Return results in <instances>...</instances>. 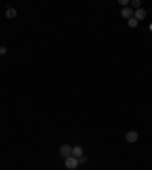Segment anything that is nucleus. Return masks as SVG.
<instances>
[{
    "label": "nucleus",
    "mask_w": 152,
    "mask_h": 170,
    "mask_svg": "<svg viewBox=\"0 0 152 170\" xmlns=\"http://www.w3.org/2000/svg\"><path fill=\"white\" fill-rule=\"evenodd\" d=\"M72 149L68 144H63L59 148V153H61V157H64V158H68V157H72Z\"/></svg>",
    "instance_id": "nucleus-1"
},
{
    "label": "nucleus",
    "mask_w": 152,
    "mask_h": 170,
    "mask_svg": "<svg viewBox=\"0 0 152 170\" xmlns=\"http://www.w3.org/2000/svg\"><path fill=\"white\" fill-rule=\"evenodd\" d=\"M78 158H75V157H68V158H65V167L67 169H76L78 167Z\"/></svg>",
    "instance_id": "nucleus-2"
},
{
    "label": "nucleus",
    "mask_w": 152,
    "mask_h": 170,
    "mask_svg": "<svg viewBox=\"0 0 152 170\" xmlns=\"http://www.w3.org/2000/svg\"><path fill=\"white\" fill-rule=\"evenodd\" d=\"M139 140V134L135 132V131H129V132L126 134V141L128 143H134Z\"/></svg>",
    "instance_id": "nucleus-3"
},
{
    "label": "nucleus",
    "mask_w": 152,
    "mask_h": 170,
    "mask_svg": "<svg viewBox=\"0 0 152 170\" xmlns=\"http://www.w3.org/2000/svg\"><path fill=\"white\" fill-rule=\"evenodd\" d=\"M82 153H84V150H82L81 146H75V148L72 149V157H75V158H81Z\"/></svg>",
    "instance_id": "nucleus-4"
},
{
    "label": "nucleus",
    "mask_w": 152,
    "mask_h": 170,
    "mask_svg": "<svg viewBox=\"0 0 152 170\" xmlns=\"http://www.w3.org/2000/svg\"><path fill=\"white\" fill-rule=\"evenodd\" d=\"M144 17H146V11L141 9V8H139V9L134 12V18H135V20H143Z\"/></svg>",
    "instance_id": "nucleus-5"
},
{
    "label": "nucleus",
    "mask_w": 152,
    "mask_h": 170,
    "mask_svg": "<svg viewBox=\"0 0 152 170\" xmlns=\"http://www.w3.org/2000/svg\"><path fill=\"white\" fill-rule=\"evenodd\" d=\"M122 17H123V18H132V9H131V8H123V9H122Z\"/></svg>",
    "instance_id": "nucleus-6"
},
{
    "label": "nucleus",
    "mask_w": 152,
    "mask_h": 170,
    "mask_svg": "<svg viewBox=\"0 0 152 170\" xmlns=\"http://www.w3.org/2000/svg\"><path fill=\"white\" fill-rule=\"evenodd\" d=\"M15 15H17V11H15L14 8H8V11H6V17H8V18H14Z\"/></svg>",
    "instance_id": "nucleus-7"
},
{
    "label": "nucleus",
    "mask_w": 152,
    "mask_h": 170,
    "mask_svg": "<svg viewBox=\"0 0 152 170\" xmlns=\"http://www.w3.org/2000/svg\"><path fill=\"white\" fill-rule=\"evenodd\" d=\"M137 25H139V20H135L134 17L128 20V26L129 27H137Z\"/></svg>",
    "instance_id": "nucleus-8"
},
{
    "label": "nucleus",
    "mask_w": 152,
    "mask_h": 170,
    "mask_svg": "<svg viewBox=\"0 0 152 170\" xmlns=\"http://www.w3.org/2000/svg\"><path fill=\"white\" fill-rule=\"evenodd\" d=\"M132 6L139 9V8H140V2H139V0H134V2H132Z\"/></svg>",
    "instance_id": "nucleus-9"
},
{
    "label": "nucleus",
    "mask_w": 152,
    "mask_h": 170,
    "mask_svg": "<svg viewBox=\"0 0 152 170\" xmlns=\"http://www.w3.org/2000/svg\"><path fill=\"white\" fill-rule=\"evenodd\" d=\"M85 161H87L85 158H84V157H81V158L78 159V163H79V164H82V163H85Z\"/></svg>",
    "instance_id": "nucleus-10"
},
{
    "label": "nucleus",
    "mask_w": 152,
    "mask_h": 170,
    "mask_svg": "<svg viewBox=\"0 0 152 170\" xmlns=\"http://www.w3.org/2000/svg\"><path fill=\"white\" fill-rule=\"evenodd\" d=\"M6 53V47H0V55H5Z\"/></svg>",
    "instance_id": "nucleus-11"
},
{
    "label": "nucleus",
    "mask_w": 152,
    "mask_h": 170,
    "mask_svg": "<svg viewBox=\"0 0 152 170\" xmlns=\"http://www.w3.org/2000/svg\"><path fill=\"white\" fill-rule=\"evenodd\" d=\"M120 5H123V6H126V5H128V0H120Z\"/></svg>",
    "instance_id": "nucleus-12"
}]
</instances>
